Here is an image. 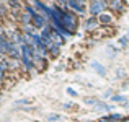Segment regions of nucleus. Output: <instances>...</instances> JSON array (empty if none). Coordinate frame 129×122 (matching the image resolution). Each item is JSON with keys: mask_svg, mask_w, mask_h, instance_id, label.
<instances>
[{"mask_svg": "<svg viewBox=\"0 0 129 122\" xmlns=\"http://www.w3.org/2000/svg\"><path fill=\"white\" fill-rule=\"evenodd\" d=\"M62 25H64L66 29H69L70 33H74L77 29V16L70 12H66L64 16H62Z\"/></svg>", "mask_w": 129, "mask_h": 122, "instance_id": "1", "label": "nucleus"}, {"mask_svg": "<svg viewBox=\"0 0 129 122\" xmlns=\"http://www.w3.org/2000/svg\"><path fill=\"white\" fill-rule=\"evenodd\" d=\"M106 8V0H91L90 2V13L91 16H100Z\"/></svg>", "mask_w": 129, "mask_h": 122, "instance_id": "2", "label": "nucleus"}, {"mask_svg": "<svg viewBox=\"0 0 129 122\" xmlns=\"http://www.w3.org/2000/svg\"><path fill=\"white\" fill-rule=\"evenodd\" d=\"M67 5L75 13H79V15H83V13H85V3L79 2V0H67Z\"/></svg>", "mask_w": 129, "mask_h": 122, "instance_id": "3", "label": "nucleus"}, {"mask_svg": "<svg viewBox=\"0 0 129 122\" xmlns=\"http://www.w3.org/2000/svg\"><path fill=\"white\" fill-rule=\"evenodd\" d=\"M98 25H100V21H98L95 16H91L90 20L85 21V29H87V31H95V29L98 28Z\"/></svg>", "mask_w": 129, "mask_h": 122, "instance_id": "4", "label": "nucleus"}, {"mask_svg": "<svg viewBox=\"0 0 129 122\" xmlns=\"http://www.w3.org/2000/svg\"><path fill=\"white\" fill-rule=\"evenodd\" d=\"M108 7H110L111 10H114V12H119V10H123V2H121V0H111V2L108 3Z\"/></svg>", "mask_w": 129, "mask_h": 122, "instance_id": "5", "label": "nucleus"}, {"mask_svg": "<svg viewBox=\"0 0 129 122\" xmlns=\"http://www.w3.org/2000/svg\"><path fill=\"white\" fill-rule=\"evenodd\" d=\"M111 20H113V16L110 15V13H101L100 16H98V21L100 23H103V25H108V23H111Z\"/></svg>", "mask_w": 129, "mask_h": 122, "instance_id": "6", "label": "nucleus"}, {"mask_svg": "<svg viewBox=\"0 0 129 122\" xmlns=\"http://www.w3.org/2000/svg\"><path fill=\"white\" fill-rule=\"evenodd\" d=\"M52 39H54V42H56L57 44V46H62V44H64V38H62V36H60L59 34V33H57V31H54V29H52Z\"/></svg>", "mask_w": 129, "mask_h": 122, "instance_id": "7", "label": "nucleus"}, {"mask_svg": "<svg viewBox=\"0 0 129 122\" xmlns=\"http://www.w3.org/2000/svg\"><path fill=\"white\" fill-rule=\"evenodd\" d=\"M7 69H8V64H7V60H0V81H2L3 73H5Z\"/></svg>", "mask_w": 129, "mask_h": 122, "instance_id": "8", "label": "nucleus"}, {"mask_svg": "<svg viewBox=\"0 0 129 122\" xmlns=\"http://www.w3.org/2000/svg\"><path fill=\"white\" fill-rule=\"evenodd\" d=\"M93 69L96 70V72L100 73V75H105V69H103V67H101L98 62H93Z\"/></svg>", "mask_w": 129, "mask_h": 122, "instance_id": "9", "label": "nucleus"}, {"mask_svg": "<svg viewBox=\"0 0 129 122\" xmlns=\"http://www.w3.org/2000/svg\"><path fill=\"white\" fill-rule=\"evenodd\" d=\"M110 119H113V120H118V122H119L121 119H123V116H121V114H111Z\"/></svg>", "mask_w": 129, "mask_h": 122, "instance_id": "10", "label": "nucleus"}, {"mask_svg": "<svg viewBox=\"0 0 129 122\" xmlns=\"http://www.w3.org/2000/svg\"><path fill=\"white\" fill-rule=\"evenodd\" d=\"M113 101H116V103H124L126 98L124 96H113Z\"/></svg>", "mask_w": 129, "mask_h": 122, "instance_id": "11", "label": "nucleus"}, {"mask_svg": "<svg viewBox=\"0 0 129 122\" xmlns=\"http://www.w3.org/2000/svg\"><path fill=\"white\" fill-rule=\"evenodd\" d=\"M8 3H10V7H15V8H18V0H8Z\"/></svg>", "mask_w": 129, "mask_h": 122, "instance_id": "12", "label": "nucleus"}, {"mask_svg": "<svg viewBox=\"0 0 129 122\" xmlns=\"http://www.w3.org/2000/svg\"><path fill=\"white\" fill-rule=\"evenodd\" d=\"M126 42H127V38H121L119 39V44H121V46H126Z\"/></svg>", "mask_w": 129, "mask_h": 122, "instance_id": "13", "label": "nucleus"}, {"mask_svg": "<svg viewBox=\"0 0 129 122\" xmlns=\"http://www.w3.org/2000/svg\"><path fill=\"white\" fill-rule=\"evenodd\" d=\"M67 93H69V94H70V96H75V94H77V93H75V91H74V90H72V88H67Z\"/></svg>", "mask_w": 129, "mask_h": 122, "instance_id": "14", "label": "nucleus"}, {"mask_svg": "<svg viewBox=\"0 0 129 122\" xmlns=\"http://www.w3.org/2000/svg\"><path fill=\"white\" fill-rule=\"evenodd\" d=\"M59 119V116H57V114H54V116H49V120L52 122V120H57Z\"/></svg>", "mask_w": 129, "mask_h": 122, "instance_id": "15", "label": "nucleus"}, {"mask_svg": "<svg viewBox=\"0 0 129 122\" xmlns=\"http://www.w3.org/2000/svg\"><path fill=\"white\" fill-rule=\"evenodd\" d=\"M98 122H110V117H103V119H100Z\"/></svg>", "mask_w": 129, "mask_h": 122, "instance_id": "16", "label": "nucleus"}, {"mask_svg": "<svg viewBox=\"0 0 129 122\" xmlns=\"http://www.w3.org/2000/svg\"><path fill=\"white\" fill-rule=\"evenodd\" d=\"M123 122H129V119H124V120H123Z\"/></svg>", "mask_w": 129, "mask_h": 122, "instance_id": "17", "label": "nucleus"}, {"mask_svg": "<svg viewBox=\"0 0 129 122\" xmlns=\"http://www.w3.org/2000/svg\"><path fill=\"white\" fill-rule=\"evenodd\" d=\"M79 2H82V3H85V2H83V0H79Z\"/></svg>", "mask_w": 129, "mask_h": 122, "instance_id": "18", "label": "nucleus"}, {"mask_svg": "<svg viewBox=\"0 0 129 122\" xmlns=\"http://www.w3.org/2000/svg\"><path fill=\"white\" fill-rule=\"evenodd\" d=\"M110 2H111V0H110Z\"/></svg>", "mask_w": 129, "mask_h": 122, "instance_id": "19", "label": "nucleus"}]
</instances>
